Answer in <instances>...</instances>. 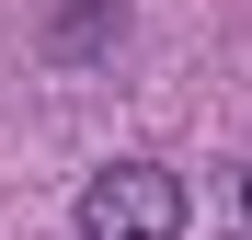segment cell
<instances>
[{
	"label": "cell",
	"instance_id": "6da1fadb",
	"mask_svg": "<svg viewBox=\"0 0 252 240\" xmlns=\"http://www.w3.org/2000/svg\"><path fill=\"white\" fill-rule=\"evenodd\" d=\"M80 240H184V172L160 160H115L80 183Z\"/></svg>",
	"mask_w": 252,
	"mask_h": 240
},
{
	"label": "cell",
	"instance_id": "3957f363",
	"mask_svg": "<svg viewBox=\"0 0 252 240\" xmlns=\"http://www.w3.org/2000/svg\"><path fill=\"white\" fill-rule=\"evenodd\" d=\"M241 217H252V172H241Z\"/></svg>",
	"mask_w": 252,
	"mask_h": 240
},
{
	"label": "cell",
	"instance_id": "7a4b0ae2",
	"mask_svg": "<svg viewBox=\"0 0 252 240\" xmlns=\"http://www.w3.org/2000/svg\"><path fill=\"white\" fill-rule=\"evenodd\" d=\"M115 34H126V0H69V12L46 23V46H58V57H103Z\"/></svg>",
	"mask_w": 252,
	"mask_h": 240
}]
</instances>
